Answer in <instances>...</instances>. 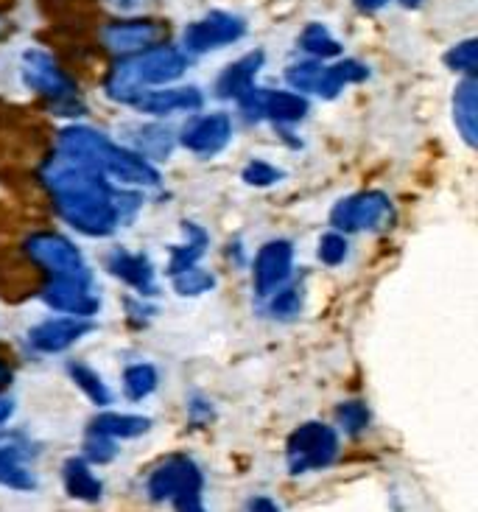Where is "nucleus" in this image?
Masks as SVG:
<instances>
[{"instance_id":"1","label":"nucleus","mask_w":478,"mask_h":512,"mask_svg":"<svg viewBox=\"0 0 478 512\" xmlns=\"http://www.w3.org/2000/svg\"><path fill=\"white\" fill-rule=\"evenodd\" d=\"M40 177L59 219L87 238H110L118 227L132 224L143 202L135 191H118L98 171L62 154L42 163Z\"/></svg>"},{"instance_id":"2","label":"nucleus","mask_w":478,"mask_h":512,"mask_svg":"<svg viewBox=\"0 0 478 512\" xmlns=\"http://www.w3.org/2000/svg\"><path fill=\"white\" fill-rule=\"evenodd\" d=\"M56 154L84 163L107 180L135 185V188H157L163 180L160 171L151 166L146 157H140L132 149L107 138L104 132L84 124H70L59 132Z\"/></svg>"},{"instance_id":"3","label":"nucleus","mask_w":478,"mask_h":512,"mask_svg":"<svg viewBox=\"0 0 478 512\" xmlns=\"http://www.w3.org/2000/svg\"><path fill=\"white\" fill-rule=\"evenodd\" d=\"M191 68V56L185 54L179 45H157L143 54L123 56L115 62V68L104 79V93L115 104L132 107L140 93L154 90V87H168L177 79L185 76V70Z\"/></svg>"},{"instance_id":"4","label":"nucleus","mask_w":478,"mask_h":512,"mask_svg":"<svg viewBox=\"0 0 478 512\" xmlns=\"http://www.w3.org/2000/svg\"><path fill=\"white\" fill-rule=\"evenodd\" d=\"M20 73H23V82H26L28 90H34V93H40L42 98L51 101V110L56 115H70L73 118V115H79L84 110L76 82L70 79L48 51H42V48L23 51Z\"/></svg>"},{"instance_id":"5","label":"nucleus","mask_w":478,"mask_h":512,"mask_svg":"<svg viewBox=\"0 0 478 512\" xmlns=\"http://www.w3.org/2000/svg\"><path fill=\"white\" fill-rule=\"evenodd\" d=\"M336 457H339V431L328 423L308 420L291 431V437H288L286 462L291 476L330 468Z\"/></svg>"},{"instance_id":"6","label":"nucleus","mask_w":478,"mask_h":512,"mask_svg":"<svg viewBox=\"0 0 478 512\" xmlns=\"http://www.w3.org/2000/svg\"><path fill=\"white\" fill-rule=\"evenodd\" d=\"M392 219H395V205L383 191H361V194L344 196L330 210V224L342 236L378 233L383 227H389Z\"/></svg>"},{"instance_id":"7","label":"nucleus","mask_w":478,"mask_h":512,"mask_svg":"<svg viewBox=\"0 0 478 512\" xmlns=\"http://www.w3.org/2000/svg\"><path fill=\"white\" fill-rule=\"evenodd\" d=\"M246 37V20L241 14L213 9L205 17L193 20L182 34V51L188 56H202L210 51H219L227 45H235Z\"/></svg>"},{"instance_id":"8","label":"nucleus","mask_w":478,"mask_h":512,"mask_svg":"<svg viewBox=\"0 0 478 512\" xmlns=\"http://www.w3.org/2000/svg\"><path fill=\"white\" fill-rule=\"evenodd\" d=\"M42 303L65 317L90 319L101 311V294L96 291V280L87 269L82 275L51 277L48 286L42 289Z\"/></svg>"},{"instance_id":"9","label":"nucleus","mask_w":478,"mask_h":512,"mask_svg":"<svg viewBox=\"0 0 478 512\" xmlns=\"http://www.w3.org/2000/svg\"><path fill=\"white\" fill-rule=\"evenodd\" d=\"M202 487H205V476L191 457H168L149 473L146 496L154 504H165L188 493H202Z\"/></svg>"},{"instance_id":"10","label":"nucleus","mask_w":478,"mask_h":512,"mask_svg":"<svg viewBox=\"0 0 478 512\" xmlns=\"http://www.w3.org/2000/svg\"><path fill=\"white\" fill-rule=\"evenodd\" d=\"M168 26L154 17H129V20H112L101 28V42L115 56H135L163 45Z\"/></svg>"},{"instance_id":"11","label":"nucleus","mask_w":478,"mask_h":512,"mask_svg":"<svg viewBox=\"0 0 478 512\" xmlns=\"http://www.w3.org/2000/svg\"><path fill=\"white\" fill-rule=\"evenodd\" d=\"M26 255L42 269H48L51 277H68L87 272V263L82 258V250L70 241L68 236L59 233H34L26 238Z\"/></svg>"},{"instance_id":"12","label":"nucleus","mask_w":478,"mask_h":512,"mask_svg":"<svg viewBox=\"0 0 478 512\" xmlns=\"http://www.w3.org/2000/svg\"><path fill=\"white\" fill-rule=\"evenodd\" d=\"M233 140V118L227 112L196 115L179 132V143L196 157H219Z\"/></svg>"},{"instance_id":"13","label":"nucleus","mask_w":478,"mask_h":512,"mask_svg":"<svg viewBox=\"0 0 478 512\" xmlns=\"http://www.w3.org/2000/svg\"><path fill=\"white\" fill-rule=\"evenodd\" d=\"M291 272H294V244L286 241V238L266 241L255 255V263H252L255 294L258 297H272L274 291L286 286Z\"/></svg>"},{"instance_id":"14","label":"nucleus","mask_w":478,"mask_h":512,"mask_svg":"<svg viewBox=\"0 0 478 512\" xmlns=\"http://www.w3.org/2000/svg\"><path fill=\"white\" fill-rule=\"evenodd\" d=\"M96 331V325L90 319H76V317H59V319H45L40 325H34L26 333L28 347L40 356H56V353H65L76 342H82L87 333Z\"/></svg>"},{"instance_id":"15","label":"nucleus","mask_w":478,"mask_h":512,"mask_svg":"<svg viewBox=\"0 0 478 512\" xmlns=\"http://www.w3.org/2000/svg\"><path fill=\"white\" fill-rule=\"evenodd\" d=\"M132 107L143 115L168 118L177 112H196L205 107V93L196 84H179V87H154L132 101Z\"/></svg>"},{"instance_id":"16","label":"nucleus","mask_w":478,"mask_h":512,"mask_svg":"<svg viewBox=\"0 0 478 512\" xmlns=\"http://www.w3.org/2000/svg\"><path fill=\"white\" fill-rule=\"evenodd\" d=\"M286 82L300 96H319L325 101L342 96L344 82L333 65H322L316 59H302L286 68Z\"/></svg>"},{"instance_id":"17","label":"nucleus","mask_w":478,"mask_h":512,"mask_svg":"<svg viewBox=\"0 0 478 512\" xmlns=\"http://www.w3.org/2000/svg\"><path fill=\"white\" fill-rule=\"evenodd\" d=\"M34 445L20 434H0V487L9 490H34L37 476L28 468Z\"/></svg>"},{"instance_id":"18","label":"nucleus","mask_w":478,"mask_h":512,"mask_svg":"<svg viewBox=\"0 0 478 512\" xmlns=\"http://www.w3.org/2000/svg\"><path fill=\"white\" fill-rule=\"evenodd\" d=\"M107 272L115 280L126 283L129 289H135L140 297L157 294V275H154V263L149 261L146 252L132 250H112L107 255Z\"/></svg>"},{"instance_id":"19","label":"nucleus","mask_w":478,"mask_h":512,"mask_svg":"<svg viewBox=\"0 0 478 512\" xmlns=\"http://www.w3.org/2000/svg\"><path fill=\"white\" fill-rule=\"evenodd\" d=\"M263 65H266V54L263 51H249L241 59H235L233 65H227L219 73V79H216V87H213L216 98H221V101H238L244 93H249L255 87V79H258Z\"/></svg>"},{"instance_id":"20","label":"nucleus","mask_w":478,"mask_h":512,"mask_svg":"<svg viewBox=\"0 0 478 512\" xmlns=\"http://www.w3.org/2000/svg\"><path fill=\"white\" fill-rule=\"evenodd\" d=\"M453 124L470 149L478 146V82L476 76H465L453 93Z\"/></svg>"},{"instance_id":"21","label":"nucleus","mask_w":478,"mask_h":512,"mask_svg":"<svg viewBox=\"0 0 478 512\" xmlns=\"http://www.w3.org/2000/svg\"><path fill=\"white\" fill-rule=\"evenodd\" d=\"M308 98L294 90H263V121L274 126H294L308 115Z\"/></svg>"},{"instance_id":"22","label":"nucleus","mask_w":478,"mask_h":512,"mask_svg":"<svg viewBox=\"0 0 478 512\" xmlns=\"http://www.w3.org/2000/svg\"><path fill=\"white\" fill-rule=\"evenodd\" d=\"M62 482L68 490L70 499L84 501V504H96L104 496V485L98 479L90 462H84L82 457H70L62 468Z\"/></svg>"},{"instance_id":"23","label":"nucleus","mask_w":478,"mask_h":512,"mask_svg":"<svg viewBox=\"0 0 478 512\" xmlns=\"http://www.w3.org/2000/svg\"><path fill=\"white\" fill-rule=\"evenodd\" d=\"M182 230H185V241L177 244V247H171L168 275H177V272H185V269L199 266L202 255H205L207 247H210V236H207L205 227H199V224H193V222H185L182 224Z\"/></svg>"},{"instance_id":"24","label":"nucleus","mask_w":478,"mask_h":512,"mask_svg":"<svg viewBox=\"0 0 478 512\" xmlns=\"http://www.w3.org/2000/svg\"><path fill=\"white\" fill-rule=\"evenodd\" d=\"M90 429L118 443V440H137V437H143L151 429V420L143 415H126V412H101L93 420Z\"/></svg>"},{"instance_id":"25","label":"nucleus","mask_w":478,"mask_h":512,"mask_svg":"<svg viewBox=\"0 0 478 512\" xmlns=\"http://www.w3.org/2000/svg\"><path fill=\"white\" fill-rule=\"evenodd\" d=\"M132 152H137L140 157H146V160H168L171 152H174V146H177V138H174V132L163 124H149V126H140L135 135H132Z\"/></svg>"},{"instance_id":"26","label":"nucleus","mask_w":478,"mask_h":512,"mask_svg":"<svg viewBox=\"0 0 478 512\" xmlns=\"http://www.w3.org/2000/svg\"><path fill=\"white\" fill-rule=\"evenodd\" d=\"M300 48L305 54L316 59V62H325V59H339L344 54L342 42L336 40L333 34H330L328 26H322V23H308V26L302 28L300 34Z\"/></svg>"},{"instance_id":"27","label":"nucleus","mask_w":478,"mask_h":512,"mask_svg":"<svg viewBox=\"0 0 478 512\" xmlns=\"http://www.w3.org/2000/svg\"><path fill=\"white\" fill-rule=\"evenodd\" d=\"M160 384V373L154 364H146V361H137V364H129L123 370V392L129 401H143L149 398L151 392Z\"/></svg>"},{"instance_id":"28","label":"nucleus","mask_w":478,"mask_h":512,"mask_svg":"<svg viewBox=\"0 0 478 512\" xmlns=\"http://www.w3.org/2000/svg\"><path fill=\"white\" fill-rule=\"evenodd\" d=\"M68 375H70V381L82 389L84 395L96 403V406H110L112 403L110 387L104 384V378H101L93 367H87V364H82V361H73V364L68 367Z\"/></svg>"},{"instance_id":"29","label":"nucleus","mask_w":478,"mask_h":512,"mask_svg":"<svg viewBox=\"0 0 478 512\" xmlns=\"http://www.w3.org/2000/svg\"><path fill=\"white\" fill-rule=\"evenodd\" d=\"M171 286H174L179 297H199V294L216 289V277L205 272V269H199V266H193V269L171 275Z\"/></svg>"},{"instance_id":"30","label":"nucleus","mask_w":478,"mask_h":512,"mask_svg":"<svg viewBox=\"0 0 478 512\" xmlns=\"http://www.w3.org/2000/svg\"><path fill=\"white\" fill-rule=\"evenodd\" d=\"M369 406L364 401H344L339 403V409H336V423H339V429L347 434V437H358V434H364L369 426Z\"/></svg>"},{"instance_id":"31","label":"nucleus","mask_w":478,"mask_h":512,"mask_svg":"<svg viewBox=\"0 0 478 512\" xmlns=\"http://www.w3.org/2000/svg\"><path fill=\"white\" fill-rule=\"evenodd\" d=\"M266 300H269V314L274 319H294L302 311V289L294 283H286Z\"/></svg>"},{"instance_id":"32","label":"nucleus","mask_w":478,"mask_h":512,"mask_svg":"<svg viewBox=\"0 0 478 512\" xmlns=\"http://www.w3.org/2000/svg\"><path fill=\"white\" fill-rule=\"evenodd\" d=\"M445 65H448L453 73H462V76H476V65H478L476 37H467V40L456 42L451 51L445 54Z\"/></svg>"},{"instance_id":"33","label":"nucleus","mask_w":478,"mask_h":512,"mask_svg":"<svg viewBox=\"0 0 478 512\" xmlns=\"http://www.w3.org/2000/svg\"><path fill=\"white\" fill-rule=\"evenodd\" d=\"M347 255H350L347 236L336 233V230L325 233V236L319 238V244H316V258L325 263V266H342L347 261Z\"/></svg>"},{"instance_id":"34","label":"nucleus","mask_w":478,"mask_h":512,"mask_svg":"<svg viewBox=\"0 0 478 512\" xmlns=\"http://www.w3.org/2000/svg\"><path fill=\"white\" fill-rule=\"evenodd\" d=\"M118 454V443L110 440V437H104V434H98V431H87V440H84V462H90V465H107L112 462Z\"/></svg>"},{"instance_id":"35","label":"nucleus","mask_w":478,"mask_h":512,"mask_svg":"<svg viewBox=\"0 0 478 512\" xmlns=\"http://www.w3.org/2000/svg\"><path fill=\"white\" fill-rule=\"evenodd\" d=\"M244 182L249 188H272L274 182L283 180V171L272 163H266V160H252V163H246L244 166Z\"/></svg>"},{"instance_id":"36","label":"nucleus","mask_w":478,"mask_h":512,"mask_svg":"<svg viewBox=\"0 0 478 512\" xmlns=\"http://www.w3.org/2000/svg\"><path fill=\"white\" fill-rule=\"evenodd\" d=\"M333 68H336V73L342 76L344 87H347V84H361L369 79L367 65H364V62H358V59H350V56H347V59H339Z\"/></svg>"},{"instance_id":"37","label":"nucleus","mask_w":478,"mask_h":512,"mask_svg":"<svg viewBox=\"0 0 478 512\" xmlns=\"http://www.w3.org/2000/svg\"><path fill=\"white\" fill-rule=\"evenodd\" d=\"M188 412H191L193 423H207L213 417V406L202 395H193L191 403H188Z\"/></svg>"},{"instance_id":"38","label":"nucleus","mask_w":478,"mask_h":512,"mask_svg":"<svg viewBox=\"0 0 478 512\" xmlns=\"http://www.w3.org/2000/svg\"><path fill=\"white\" fill-rule=\"evenodd\" d=\"M174 507H177V512H207L205 501H202V493H188V496H182V499L174 501Z\"/></svg>"},{"instance_id":"39","label":"nucleus","mask_w":478,"mask_h":512,"mask_svg":"<svg viewBox=\"0 0 478 512\" xmlns=\"http://www.w3.org/2000/svg\"><path fill=\"white\" fill-rule=\"evenodd\" d=\"M244 512H283L280 510V504L269 496H252V499L246 501Z\"/></svg>"},{"instance_id":"40","label":"nucleus","mask_w":478,"mask_h":512,"mask_svg":"<svg viewBox=\"0 0 478 512\" xmlns=\"http://www.w3.org/2000/svg\"><path fill=\"white\" fill-rule=\"evenodd\" d=\"M12 412H14V401L9 398V395H3V392H0V423H6V420L12 417Z\"/></svg>"},{"instance_id":"41","label":"nucleus","mask_w":478,"mask_h":512,"mask_svg":"<svg viewBox=\"0 0 478 512\" xmlns=\"http://www.w3.org/2000/svg\"><path fill=\"white\" fill-rule=\"evenodd\" d=\"M353 3H356L361 12L369 14V12H378V9H383V6H386L389 0H353Z\"/></svg>"},{"instance_id":"42","label":"nucleus","mask_w":478,"mask_h":512,"mask_svg":"<svg viewBox=\"0 0 478 512\" xmlns=\"http://www.w3.org/2000/svg\"><path fill=\"white\" fill-rule=\"evenodd\" d=\"M9 384H12V370H9V364L0 361V389H6Z\"/></svg>"},{"instance_id":"43","label":"nucleus","mask_w":478,"mask_h":512,"mask_svg":"<svg viewBox=\"0 0 478 512\" xmlns=\"http://www.w3.org/2000/svg\"><path fill=\"white\" fill-rule=\"evenodd\" d=\"M400 6H406V9H417V6H423V0H400Z\"/></svg>"}]
</instances>
